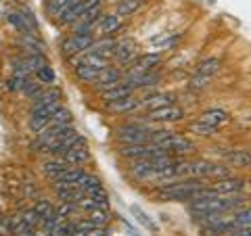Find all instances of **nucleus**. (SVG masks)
<instances>
[{"label": "nucleus", "mask_w": 251, "mask_h": 236, "mask_svg": "<svg viewBox=\"0 0 251 236\" xmlns=\"http://www.w3.org/2000/svg\"><path fill=\"white\" fill-rule=\"evenodd\" d=\"M237 205H241V199L237 194H211L205 199L193 201L191 203V211H195L197 215H207V213H224V211H230Z\"/></svg>", "instance_id": "obj_1"}, {"label": "nucleus", "mask_w": 251, "mask_h": 236, "mask_svg": "<svg viewBox=\"0 0 251 236\" xmlns=\"http://www.w3.org/2000/svg\"><path fill=\"white\" fill-rule=\"evenodd\" d=\"M199 186H203L199 180H178V182H170L163 188L157 190V201H163V203H172V201H191L193 192L197 190Z\"/></svg>", "instance_id": "obj_2"}, {"label": "nucleus", "mask_w": 251, "mask_h": 236, "mask_svg": "<svg viewBox=\"0 0 251 236\" xmlns=\"http://www.w3.org/2000/svg\"><path fill=\"white\" fill-rule=\"evenodd\" d=\"M226 121H228V113L222 111V109H211V111L203 113L199 119L191 125V130L195 134H201V136H205V134L216 132L220 125L226 123Z\"/></svg>", "instance_id": "obj_3"}, {"label": "nucleus", "mask_w": 251, "mask_h": 236, "mask_svg": "<svg viewBox=\"0 0 251 236\" xmlns=\"http://www.w3.org/2000/svg\"><path fill=\"white\" fill-rule=\"evenodd\" d=\"M120 144H145L151 142V130H147L143 123H126L115 134Z\"/></svg>", "instance_id": "obj_4"}, {"label": "nucleus", "mask_w": 251, "mask_h": 236, "mask_svg": "<svg viewBox=\"0 0 251 236\" xmlns=\"http://www.w3.org/2000/svg\"><path fill=\"white\" fill-rule=\"evenodd\" d=\"M94 36L92 34H69L61 44V52L67 59H75L77 54L86 52L92 46Z\"/></svg>", "instance_id": "obj_5"}, {"label": "nucleus", "mask_w": 251, "mask_h": 236, "mask_svg": "<svg viewBox=\"0 0 251 236\" xmlns=\"http://www.w3.org/2000/svg\"><path fill=\"white\" fill-rule=\"evenodd\" d=\"M157 146L163 148L168 155H172V153L184 155V153L195 151V144L191 142V140H188L186 136H182V134H174V132H170L166 138H161L159 142H157Z\"/></svg>", "instance_id": "obj_6"}, {"label": "nucleus", "mask_w": 251, "mask_h": 236, "mask_svg": "<svg viewBox=\"0 0 251 236\" xmlns=\"http://www.w3.org/2000/svg\"><path fill=\"white\" fill-rule=\"evenodd\" d=\"M61 157H63V161H67L69 165H80V163L90 161V151H88V142H86V138L82 136L74 146H69Z\"/></svg>", "instance_id": "obj_7"}, {"label": "nucleus", "mask_w": 251, "mask_h": 236, "mask_svg": "<svg viewBox=\"0 0 251 236\" xmlns=\"http://www.w3.org/2000/svg\"><path fill=\"white\" fill-rule=\"evenodd\" d=\"M161 57L157 52H147V54H138V57L130 63V71L128 73H149L155 71V67H159Z\"/></svg>", "instance_id": "obj_8"}, {"label": "nucleus", "mask_w": 251, "mask_h": 236, "mask_svg": "<svg viewBox=\"0 0 251 236\" xmlns=\"http://www.w3.org/2000/svg\"><path fill=\"white\" fill-rule=\"evenodd\" d=\"M122 71L117 67H113V65H109V67H105V69H100L99 71V77L94 80V88H97L99 92H103V90H107V88H111V86H115L117 82H122Z\"/></svg>", "instance_id": "obj_9"}, {"label": "nucleus", "mask_w": 251, "mask_h": 236, "mask_svg": "<svg viewBox=\"0 0 251 236\" xmlns=\"http://www.w3.org/2000/svg\"><path fill=\"white\" fill-rule=\"evenodd\" d=\"M138 57V48L132 40H122L115 44V50H113V59L120 63V65H130L132 61Z\"/></svg>", "instance_id": "obj_10"}, {"label": "nucleus", "mask_w": 251, "mask_h": 236, "mask_svg": "<svg viewBox=\"0 0 251 236\" xmlns=\"http://www.w3.org/2000/svg\"><path fill=\"white\" fill-rule=\"evenodd\" d=\"M182 117H184V111L180 107H176L174 103L149 111V119L151 121H180Z\"/></svg>", "instance_id": "obj_11"}, {"label": "nucleus", "mask_w": 251, "mask_h": 236, "mask_svg": "<svg viewBox=\"0 0 251 236\" xmlns=\"http://www.w3.org/2000/svg\"><path fill=\"white\" fill-rule=\"evenodd\" d=\"M243 188H245V180L241 178H222V180H216L214 186H211V190H214L216 194H239Z\"/></svg>", "instance_id": "obj_12"}, {"label": "nucleus", "mask_w": 251, "mask_h": 236, "mask_svg": "<svg viewBox=\"0 0 251 236\" xmlns=\"http://www.w3.org/2000/svg\"><path fill=\"white\" fill-rule=\"evenodd\" d=\"M132 92H134V88L128 84V80H122V82H117L115 86H111V88H107V90L100 92V98H103L105 103H113V100L130 96Z\"/></svg>", "instance_id": "obj_13"}, {"label": "nucleus", "mask_w": 251, "mask_h": 236, "mask_svg": "<svg viewBox=\"0 0 251 236\" xmlns=\"http://www.w3.org/2000/svg\"><path fill=\"white\" fill-rule=\"evenodd\" d=\"M222 159L226 165H232V167H249L251 165V153L243 151V148H232V151L224 153Z\"/></svg>", "instance_id": "obj_14"}, {"label": "nucleus", "mask_w": 251, "mask_h": 236, "mask_svg": "<svg viewBox=\"0 0 251 236\" xmlns=\"http://www.w3.org/2000/svg\"><path fill=\"white\" fill-rule=\"evenodd\" d=\"M115 40L113 38H109V36H103V38H94V42L92 46L86 52H94V54H100V57H105V59H111L113 57V50H115Z\"/></svg>", "instance_id": "obj_15"}, {"label": "nucleus", "mask_w": 251, "mask_h": 236, "mask_svg": "<svg viewBox=\"0 0 251 236\" xmlns=\"http://www.w3.org/2000/svg\"><path fill=\"white\" fill-rule=\"evenodd\" d=\"M120 27H122V19L117 17V15H103L99 21V27H97V36H100V38L111 36Z\"/></svg>", "instance_id": "obj_16"}, {"label": "nucleus", "mask_w": 251, "mask_h": 236, "mask_svg": "<svg viewBox=\"0 0 251 236\" xmlns=\"http://www.w3.org/2000/svg\"><path fill=\"white\" fill-rule=\"evenodd\" d=\"M107 107H109V111H113V113H128V111H134V109L140 107V100L134 96V94H130V96H126V98L107 103Z\"/></svg>", "instance_id": "obj_17"}, {"label": "nucleus", "mask_w": 251, "mask_h": 236, "mask_svg": "<svg viewBox=\"0 0 251 236\" xmlns=\"http://www.w3.org/2000/svg\"><path fill=\"white\" fill-rule=\"evenodd\" d=\"M19 46L23 50H27L29 54H40L44 52V44L38 40L34 34H21L19 36Z\"/></svg>", "instance_id": "obj_18"}, {"label": "nucleus", "mask_w": 251, "mask_h": 236, "mask_svg": "<svg viewBox=\"0 0 251 236\" xmlns=\"http://www.w3.org/2000/svg\"><path fill=\"white\" fill-rule=\"evenodd\" d=\"M61 98V90L59 88H49V90H42L38 96L34 98V107H31V111H36V109H40L44 105H50V103H57Z\"/></svg>", "instance_id": "obj_19"}, {"label": "nucleus", "mask_w": 251, "mask_h": 236, "mask_svg": "<svg viewBox=\"0 0 251 236\" xmlns=\"http://www.w3.org/2000/svg\"><path fill=\"white\" fill-rule=\"evenodd\" d=\"M130 213L132 215H134L136 217V222L140 224V226H143L145 228V230H149V232H151V234H157V232H159V228H157V224L153 222V219L151 217H149L147 213H145V211L143 209H140L138 205H132L130 207Z\"/></svg>", "instance_id": "obj_20"}, {"label": "nucleus", "mask_w": 251, "mask_h": 236, "mask_svg": "<svg viewBox=\"0 0 251 236\" xmlns=\"http://www.w3.org/2000/svg\"><path fill=\"white\" fill-rule=\"evenodd\" d=\"M172 100H174V96L172 94H153V96H149L145 98L143 107H147L149 111H153V109H159V107H166V105H172Z\"/></svg>", "instance_id": "obj_21"}, {"label": "nucleus", "mask_w": 251, "mask_h": 236, "mask_svg": "<svg viewBox=\"0 0 251 236\" xmlns=\"http://www.w3.org/2000/svg\"><path fill=\"white\" fill-rule=\"evenodd\" d=\"M145 0H120L117 2V17H130V15H134L140 6H143Z\"/></svg>", "instance_id": "obj_22"}, {"label": "nucleus", "mask_w": 251, "mask_h": 236, "mask_svg": "<svg viewBox=\"0 0 251 236\" xmlns=\"http://www.w3.org/2000/svg\"><path fill=\"white\" fill-rule=\"evenodd\" d=\"M74 69H75V77L82 80V82L94 84V80L99 77V69L88 67V65H84V63H77V65H74Z\"/></svg>", "instance_id": "obj_23"}, {"label": "nucleus", "mask_w": 251, "mask_h": 236, "mask_svg": "<svg viewBox=\"0 0 251 236\" xmlns=\"http://www.w3.org/2000/svg\"><path fill=\"white\" fill-rule=\"evenodd\" d=\"M218 69H220V59H203L197 67H195V73H199V75H207L211 77L214 73H218Z\"/></svg>", "instance_id": "obj_24"}, {"label": "nucleus", "mask_w": 251, "mask_h": 236, "mask_svg": "<svg viewBox=\"0 0 251 236\" xmlns=\"http://www.w3.org/2000/svg\"><path fill=\"white\" fill-rule=\"evenodd\" d=\"M34 213L38 215V219H40V224L44 226V222H49V219L54 215V207L50 205V201H38L34 205Z\"/></svg>", "instance_id": "obj_25"}, {"label": "nucleus", "mask_w": 251, "mask_h": 236, "mask_svg": "<svg viewBox=\"0 0 251 236\" xmlns=\"http://www.w3.org/2000/svg\"><path fill=\"white\" fill-rule=\"evenodd\" d=\"M251 226V207L239 211L237 215H232L230 219V228L232 230H239V228H249Z\"/></svg>", "instance_id": "obj_26"}, {"label": "nucleus", "mask_w": 251, "mask_h": 236, "mask_svg": "<svg viewBox=\"0 0 251 236\" xmlns=\"http://www.w3.org/2000/svg\"><path fill=\"white\" fill-rule=\"evenodd\" d=\"M72 121H74L72 111H69V109H63V107H61L59 111L50 117L49 128H54V125H72Z\"/></svg>", "instance_id": "obj_27"}, {"label": "nucleus", "mask_w": 251, "mask_h": 236, "mask_svg": "<svg viewBox=\"0 0 251 236\" xmlns=\"http://www.w3.org/2000/svg\"><path fill=\"white\" fill-rule=\"evenodd\" d=\"M67 167H72L67 161H46L42 165V169H44V174L49 176V178H54L57 174H61L63 169H67Z\"/></svg>", "instance_id": "obj_28"}, {"label": "nucleus", "mask_w": 251, "mask_h": 236, "mask_svg": "<svg viewBox=\"0 0 251 236\" xmlns=\"http://www.w3.org/2000/svg\"><path fill=\"white\" fill-rule=\"evenodd\" d=\"M88 213H90L88 219L97 228H105L107 226V222H109V209H92V211H88Z\"/></svg>", "instance_id": "obj_29"}, {"label": "nucleus", "mask_w": 251, "mask_h": 236, "mask_svg": "<svg viewBox=\"0 0 251 236\" xmlns=\"http://www.w3.org/2000/svg\"><path fill=\"white\" fill-rule=\"evenodd\" d=\"M77 186H80L82 190L86 192V190H92V188H99V186H103V184H100V180H99L97 176L86 174V171H84V176L80 178V182H77Z\"/></svg>", "instance_id": "obj_30"}, {"label": "nucleus", "mask_w": 251, "mask_h": 236, "mask_svg": "<svg viewBox=\"0 0 251 236\" xmlns=\"http://www.w3.org/2000/svg\"><path fill=\"white\" fill-rule=\"evenodd\" d=\"M44 88H42V82H38V80H27L25 82V86H23V94H25V96H29L31 100H34L38 94H40Z\"/></svg>", "instance_id": "obj_31"}, {"label": "nucleus", "mask_w": 251, "mask_h": 236, "mask_svg": "<svg viewBox=\"0 0 251 236\" xmlns=\"http://www.w3.org/2000/svg\"><path fill=\"white\" fill-rule=\"evenodd\" d=\"M29 80V77L27 75H21V73H13V77H11V80L9 82H6V88H9V90H23V86H25V82Z\"/></svg>", "instance_id": "obj_32"}, {"label": "nucleus", "mask_w": 251, "mask_h": 236, "mask_svg": "<svg viewBox=\"0 0 251 236\" xmlns=\"http://www.w3.org/2000/svg\"><path fill=\"white\" fill-rule=\"evenodd\" d=\"M209 82H211V77H207V75H199V73H193V77H191V82H188V86H191L193 90H203Z\"/></svg>", "instance_id": "obj_33"}, {"label": "nucleus", "mask_w": 251, "mask_h": 236, "mask_svg": "<svg viewBox=\"0 0 251 236\" xmlns=\"http://www.w3.org/2000/svg\"><path fill=\"white\" fill-rule=\"evenodd\" d=\"M36 75H38V82H42V84H52L54 82V71H52V67H49V65L38 69Z\"/></svg>", "instance_id": "obj_34"}, {"label": "nucleus", "mask_w": 251, "mask_h": 236, "mask_svg": "<svg viewBox=\"0 0 251 236\" xmlns=\"http://www.w3.org/2000/svg\"><path fill=\"white\" fill-rule=\"evenodd\" d=\"M228 176H230V169L226 165H214V169H211V178H216V180H222Z\"/></svg>", "instance_id": "obj_35"}, {"label": "nucleus", "mask_w": 251, "mask_h": 236, "mask_svg": "<svg viewBox=\"0 0 251 236\" xmlns=\"http://www.w3.org/2000/svg\"><path fill=\"white\" fill-rule=\"evenodd\" d=\"M9 234H11V224L6 219V215L0 213V236H9Z\"/></svg>", "instance_id": "obj_36"}, {"label": "nucleus", "mask_w": 251, "mask_h": 236, "mask_svg": "<svg viewBox=\"0 0 251 236\" xmlns=\"http://www.w3.org/2000/svg\"><path fill=\"white\" fill-rule=\"evenodd\" d=\"M86 236H107V230H105V228H92V230Z\"/></svg>", "instance_id": "obj_37"}]
</instances>
